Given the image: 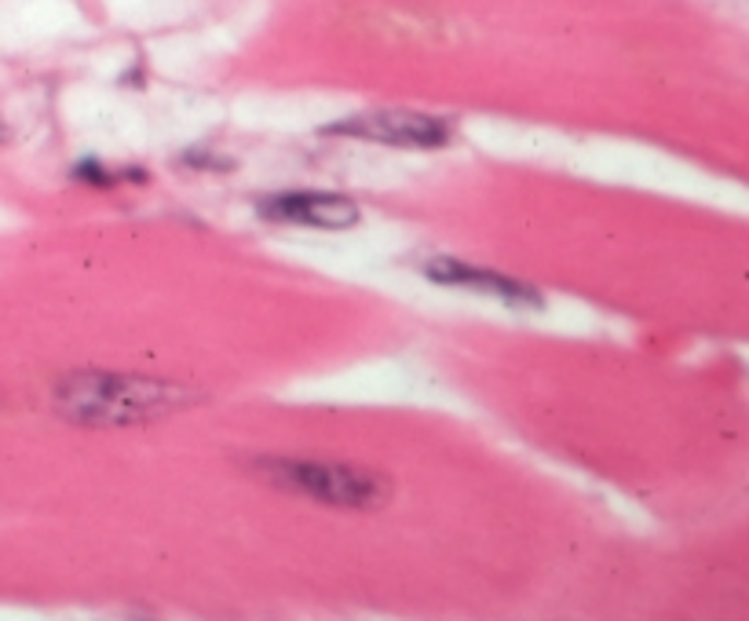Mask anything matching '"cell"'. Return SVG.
<instances>
[{
	"label": "cell",
	"instance_id": "cell-1",
	"mask_svg": "<svg viewBox=\"0 0 749 621\" xmlns=\"http://www.w3.org/2000/svg\"><path fill=\"white\" fill-rule=\"evenodd\" d=\"M194 395L180 384L128 373H70L56 391V406L67 421L89 424V428H128L169 417L183 406H191Z\"/></svg>",
	"mask_w": 749,
	"mask_h": 621
},
{
	"label": "cell",
	"instance_id": "cell-4",
	"mask_svg": "<svg viewBox=\"0 0 749 621\" xmlns=\"http://www.w3.org/2000/svg\"><path fill=\"white\" fill-rule=\"evenodd\" d=\"M256 212L270 223H289V227H319V231H347L358 223V205L344 194H325V191H286V194H267L256 202Z\"/></svg>",
	"mask_w": 749,
	"mask_h": 621
},
{
	"label": "cell",
	"instance_id": "cell-5",
	"mask_svg": "<svg viewBox=\"0 0 749 621\" xmlns=\"http://www.w3.org/2000/svg\"><path fill=\"white\" fill-rule=\"evenodd\" d=\"M425 275L436 281V286L472 289V292H483V297H497L502 303H508V308H541V303H545V297H541L534 286H527V281L497 275V271L461 264V260H453V256L425 260Z\"/></svg>",
	"mask_w": 749,
	"mask_h": 621
},
{
	"label": "cell",
	"instance_id": "cell-3",
	"mask_svg": "<svg viewBox=\"0 0 749 621\" xmlns=\"http://www.w3.org/2000/svg\"><path fill=\"white\" fill-rule=\"evenodd\" d=\"M325 136H347V139H366V143H384V147H410V150H436L450 143V125L439 117L414 114V111H369L344 117L325 128Z\"/></svg>",
	"mask_w": 749,
	"mask_h": 621
},
{
	"label": "cell",
	"instance_id": "cell-2",
	"mask_svg": "<svg viewBox=\"0 0 749 621\" xmlns=\"http://www.w3.org/2000/svg\"><path fill=\"white\" fill-rule=\"evenodd\" d=\"M270 486L289 494L314 497L333 508H381L392 483L384 475L355 464H330V461H292V457H267L256 468Z\"/></svg>",
	"mask_w": 749,
	"mask_h": 621
},
{
	"label": "cell",
	"instance_id": "cell-6",
	"mask_svg": "<svg viewBox=\"0 0 749 621\" xmlns=\"http://www.w3.org/2000/svg\"><path fill=\"white\" fill-rule=\"evenodd\" d=\"M73 180H81V183H95V187H114L117 180H147L143 172H111L106 165H100V161H81L78 169H73Z\"/></svg>",
	"mask_w": 749,
	"mask_h": 621
}]
</instances>
